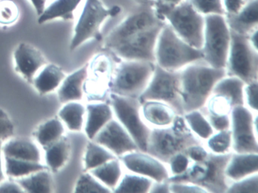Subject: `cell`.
Returning a JSON list of instances; mask_svg holds the SVG:
<instances>
[{
    "label": "cell",
    "mask_w": 258,
    "mask_h": 193,
    "mask_svg": "<svg viewBox=\"0 0 258 193\" xmlns=\"http://www.w3.org/2000/svg\"><path fill=\"white\" fill-rule=\"evenodd\" d=\"M64 128L62 123L58 118H52L40 125L35 135L37 142L43 149L63 137Z\"/></svg>",
    "instance_id": "cell-35"
},
{
    "label": "cell",
    "mask_w": 258,
    "mask_h": 193,
    "mask_svg": "<svg viewBox=\"0 0 258 193\" xmlns=\"http://www.w3.org/2000/svg\"><path fill=\"white\" fill-rule=\"evenodd\" d=\"M154 181L149 178L134 173L122 176L114 192H149Z\"/></svg>",
    "instance_id": "cell-31"
},
{
    "label": "cell",
    "mask_w": 258,
    "mask_h": 193,
    "mask_svg": "<svg viewBox=\"0 0 258 193\" xmlns=\"http://www.w3.org/2000/svg\"><path fill=\"white\" fill-rule=\"evenodd\" d=\"M190 162L191 161L184 152L175 155L167 164L170 176H178L183 173L189 166Z\"/></svg>",
    "instance_id": "cell-41"
},
{
    "label": "cell",
    "mask_w": 258,
    "mask_h": 193,
    "mask_svg": "<svg viewBox=\"0 0 258 193\" xmlns=\"http://www.w3.org/2000/svg\"><path fill=\"white\" fill-rule=\"evenodd\" d=\"M20 17L19 6L13 0H0V25L10 26Z\"/></svg>",
    "instance_id": "cell-38"
},
{
    "label": "cell",
    "mask_w": 258,
    "mask_h": 193,
    "mask_svg": "<svg viewBox=\"0 0 258 193\" xmlns=\"http://www.w3.org/2000/svg\"><path fill=\"white\" fill-rule=\"evenodd\" d=\"M16 69L28 82L33 83L39 69L46 66V61L40 50L31 45L22 43L14 52Z\"/></svg>",
    "instance_id": "cell-17"
},
{
    "label": "cell",
    "mask_w": 258,
    "mask_h": 193,
    "mask_svg": "<svg viewBox=\"0 0 258 193\" xmlns=\"http://www.w3.org/2000/svg\"><path fill=\"white\" fill-rule=\"evenodd\" d=\"M75 191L81 193H106L111 192V190L96 179L90 172L85 171L78 178Z\"/></svg>",
    "instance_id": "cell-37"
},
{
    "label": "cell",
    "mask_w": 258,
    "mask_h": 193,
    "mask_svg": "<svg viewBox=\"0 0 258 193\" xmlns=\"http://www.w3.org/2000/svg\"><path fill=\"white\" fill-rule=\"evenodd\" d=\"M170 182L169 180L153 182L149 192L167 193L170 192Z\"/></svg>",
    "instance_id": "cell-50"
},
{
    "label": "cell",
    "mask_w": 258,
    "mask_h": 193,
    "mask_svg": "<svg viewBox=\"0 0 258 193\" xmlns=\"http://www.w3.org/2000/svg\"><path fill=\"white\" fill-rule=\"evenodd\" d=\"M141 114L145 121L154 128L169 126L177 115L170 105L155 100L142 102Z\"/></svg>",
    "instance_id": "cell-21"
},
{
    "label": "cell",
    "mask_w": 258,
    "mask_h": 193,
    "mask_svg": "<svg viewBox=\"0 0 258 193\" xmlns=\"http://www.w3.org/2000/svg\"><path fill=\"white\" fill-rule=\"evenodd\" d=\"M88 68L89 65L87 64L63 80L58 93L60 102L66 103L83 99L84 84L88 77Z\"/></svg>",
    "instance_id": "cell-22"
},
{
    "label": "cell",
    "mask_w": 258,
    "mask_h": 193,
    "mask_svg": "<svg viewBox=\"0 0 258 193\" xmlns=\"http://www.w3.org/2000/svg\"><path fill=\"white\" fill-rule=\"evenodd\" d=\"M231 43L226 60V76L239 78L245 84L258 81V52L247 36L231 31Z\"/></svg>",
    "instance_id": "cell-8"
},
{
    "label": "cell",
    "mask_w": 258,
    "mask_h": 193,
    "mask_svg": "<svg viewBox=\"0 0 258 193\" xmlns=\"http://www.w3.org/2000/svg\"><path fill=\"white\" fill-rule=\"evenodd\" d=\"M14 133L15 126L10 116L0 108V141L13 137Z\"/></svg>",
    "instance_id": "cell-44"
},
{
    "label": "cell",
    "mask_w": 258,
    "mask_h": 193,
    "mask_svg": "<svg viewBox=\"0 0 258 193\" xmlns=\"http://www.w3.org/2000/svg\"><path fill=\"white\" fill-rule=\"evenodd\" d=\"M166 23L160 20L154 10H143L129 15L107 36L104 43L105 49H109L126 37L157 25Z\"/></svg>",
    "instance_id": "cell-15"
},
{
    "label": "cell",
    "mask_w": 258,
    "mask_h": 193,
    "mask_svg": "<svg viewBox=\"0 0 258 193\" xmlns=\"http://www.w3.org/2000/svg\"><path fill=\"white\" fill-rule=\"evenodd\" d=\"M87 121L85 133L87 138L93 140L96 134L114 118L112 108L108 102H99L88 104L86 108Z\"/></svg>",
    "instance_id": "cell-20"
},
{
    "label": "cell",
    "mask_w": 258,
    "mask_h": 193,
    "mask_svg": "<svg viewBox=\"0 0 258 193\" xmlns=\"http://www.w3.org/2000/svg\"><path fill=\"white\" fill-rule=\"evenodd\" d=\"M2 158V143L0 141V183L5 179L4 170H3L2 158Z\"/></svg>",
    "instance_id": "cell-52"
},
{
    "label": "cell",
    "mask_w": 258,
    "mask_h": 193,
    "mask_svg": "<svg viewBox=\"0 0 258 193\" xmlns=\"http://www.w3.org/2000/svg\"><path fill=\"white\" fill-rule=\"evenodd\" d=\"M137 4L141 6H148L153 4L154 0H134Z\"/></svg>",
    "instance_id": "cell-53"
},
{
    "label": "cell",
    "mask_w": 258,
    "mask_h": 193,
    "mask_svg": "<svg viewBox=\"0 0 258 193\" xmlns=\"http://www.w3.org/2000/svg\"><path fill=\"white\" fill-rule=\"evenodd\" d=\"M34 6L37 14L40 16L46 9V0H30Z\"/></svg>",
    "instance_id": "cell-51"
},
{
    "label": "cell",
    "mask_w": 258,
    "mask_h": 193,
    "mask_svg": "<svg viewBox=\"0 0 258 193\" xmlns=\"http://www.w3.org/2000/svg\"><path fill=\"white\" fill-rule=\"evenodd\" d=\"M66 78V75L55 65L46 66L43 70L34 78L32 84L40 94H46L55 90Z\"/></svg>",
    "instance_id": "cell-27"
},
{
    "label": "cell",
    "mask_w": 258,
    "mask_h": 193,
    "mask_svg": "<svg viewBox=\"0 0 258 193\" xmlns=\"http://www.w3.org/2000/svg\"><path fill=\"white\" fill-rule=\"evenodd\" d=\"M90 173L99 179L105 186L114 191L123 176L121 162L118 158L107 161L105 164L92 169Z\"/></svg>",
    "instance_id": "cell-28"
},
{
    "label": "cell",
    "mask_w": 258,
    "mask_h": 193,
    "mask_svg": "<svg viewBox=\"0 0 258 193\" xmlns=\"http://www.w3.org/2000/svg\"><path fill=\"white\" fill-rule=\"evenodd\" d=\"M229 29L243 35H249L258 29L257 0H247L236 14L225 16Z\"/></svg>",
    "instance_id": "cell-18"
},
{
    "label": "cell",
    "mask_w": 258,
    "mask_h": 193,
    "mask_svg": "<svg viewBox=\"0 0 258 193\" xmlns=\"http://www.w3.org/2000/svg\"><path fill=\"white\" fill-rule=\"evenodd\" d=\"M258 173V153L232 152L225 170L229 182Z\"/></svg>",
    "instance_id": "cell-19"
},
{
    "label": "cell",
    "mask_w": 258,
    "mask_h": 193,
    "mask_svg": "<svg viewBox=\"0 0 258 193\" xmlns=\"http://www.w3.org/2000/svg\"><path fill=\"white\" fill-rule=\"evenodd\" d=\"M201 60H203L202 49L184 41L165 23L157 40L155 64L167 71H179Z\"/></svg>",
    "instance_id": "cell-4"
},
{
    "label": "cell",
    "mask_w": 258,
    "mask_h": 193,
    "mask_svg": "<svg viewBox=\"0 0 258 193\" xmlns=\"http://www.w3.org/2000/svg\"><path fill=\"white\" fill-rule=\"evenodd\" d=\"M182 116L190 131L200 140H207L215 132L201 110L188 111Z\"/></svg>",
    "instance_id": "cell-32"
},
{
    "label": "cell",
    "mask_w": 258,
    "mask_h": 193,
    "mask_svg": "<svg viewBox=\"0 0 258 193\" xmlns=\"http://www.w3.org/2000/svg\"><path fill=\"white\" fill-rule=\"evenodd\" d=\"M108 102L116 119L134 139L139 150L146 152L152 128L142 117L141 103L139 99L110 93Z\"/></svg>",
    "instance_id": "cell-9"
},
{
    "label": "cell",
    "mask_w": 258,
    "mask_h": 193,
    "mask_svg": "<svg viewBox=\"0 0 258 193\" xmlns=\"http://www.w3.org/2000/svg\"><path fill=\"white\" fill-rule=\"evenodd\" d=\"M162 25L138 31L106 49L118 60H138L155 63V47Z\"/></svg>",
    "instance_id": "cell-12"
},
{
    "label": "cell",
    "mask_w": 258,
    "mask_h": 193,
    "mask_svg": "<svg viewBox=\"0 0 258 193\" xmlns=\"http://www.w3.org/2000/svg\"><path fill=\"white\" fill-rule=\"evenodd\" d=\"M170 192L173 193H203L207 192L199 185L187 182H170Z\"/></svg>",
    "instance_id": "cell-46"
},
{
    "label": "cell",
    "mask_w": 258,
    "mask_h": 193,
    "mask_svg": "<svg viewBox=\"0 0 258 193\" xmlns=\"http://www.w3.org/2000/svg\"><path fill=\"white\" fill-rule=\"evenodd\" d=\"M209 152L202 144L190 146L184 153L188 156L191 161H200L207 158Z\"/></svg>",
    "instance_id": "cell-47"
},
{
    "label": "cell",
    "mask_w": 258,
    "mask_h": 193,
    "mask_svg": "<svg viewBox=\"0 0 258 193\" xmlns=\"http://www.w3.org/2000/svg\"><path fill=\"white\" fill-rule=\"evenodd\" d=\"M232 148L238 153H258L257 117L245 105L233 107L230 112Z\"/></svg>",
    "instance_id": "cell-13"
},
{
    "label": "cell",
    "mask_w": 258,
    "mask_h": 193,
    "mask_svg": "<svg viewBox=\"0 0 258 193\" xmlns=\"http://www.w3.org/2000/svg\"><path fill=\"white\" fill-rule=\"evenodd\" d=\"M257 92L258 81L244 86V105L255 113L257 112Z\"/></svg>",
    "instance_id": "cell-42"
},
{
    "label": "cell",
    "mask_w": 258,
    "mask_h": 193,
    "mask_svg": "<svg viewBox=\"0 0 258 193\" xmlns=\"http://www.w3.org/2000/svg\"><path fill=\"white\" fill-rule=\"evenodd\" d=\"M185 0H154V12L160 20L163 21V16L170 9L176 7ZM164 22V21H163Z\"/></svg>",
    "instance_id": "cell-45"
},
{
    "label": "cell",
    "mask_w": 258,
    "mask_h": 193,
    "mask_svg": "<svg viewBox=\"0 0 258 193\" xmlns=\"http://www.w3.org/2000/svg\"><path fill=\"white\" fill-rule=\"evenodd\" d=\"M147 100L164 102L172 107L177 115H183L180 70L167 71L155 64L150 82L139 98L140 103Z\"/></svg>",
    "instance_id": "cell-10"
},
{
    "label": "cell",
    "mask_w": 258,
    "mask_h": 193,
    "mask_svg": "<svg viewBox=\"0 0 258 193\" xmlns=\"http://www.w3.org/2000/svg\"><path fill=\"white\" fill-rule=\"evenodd\" d=\"M202 51L203 60L211 67L225 69L231 43V32L225 16H205Z\"/></svg>",
    "instance_id": "cell-7"
},
{
    "label": "cell",
    "mask_w": 258,
    "mask_h": 193,
    "mask_svg": "<svg viewBox=\"0 0 258 193\" xmlns=\"http://www.w3.org/2000/svg\"><path fill=\"white\" fill-rule=\"evenodd\" d=\"M155 63L138 60H120L114 69L110 93L138 99L150 82Z\"/></svg>",
    "instance_id": "cell-5"
},
{
    "label": "cell",
    "mask_w": 258,
    "mask_h": 193,
    "mask_svg": "<svg viewBox=\"0 0 258 193\" xmlns=\"http://www.w3.org/2000/svg\"><path fill=\"white\" fill-rule=\"evenodd\" d=\"M4 158H5L6 173L10 177H23L34 172L49 169L47 166L43 165L40 164V162L15 159L7 156H4Z\"/></svg>",
    "instance_id": "cell-34"
},
{
    "label": "cell",
    "mask_w": 258,
    "mask_h": 193,
    "mask_svg": "<svg viewBox=\"0 0 258 193\" xmlns=\"http://www.w3.org/2000/svg\"><path fill=\"white\" fill-rule=\"evenodd\" d=\"M93 141L106 148L117 158L139 150L134 139L117 119L110 120L93 139Z\"/></svg>",
    "instance_id": "cell-16"
},
{
    "label": "cell",
    "mask_w": 258,
    "mask_h": 193,
    "mask_svg": "<svg viewBox=\"0 0 258 193\" xmlns=\"http://www.w3.org/2000/svg\"><path fill=\"white\" fill-rule=\"evenodd\" d=\"M16 182L26 192L49 193L52 191V178L47 169L19 178Z\"/></svg>",
    "instance_id": "cell-29"
},
{
    "label": "cell",
    "mask_w": 258,
    "mask_h": 193,
    "mask_svg": "<svg viewBox=\"0 0 258 193\" xmlns=\"http://www.w3.org/2000/svg\"><path fill=\"white\" fill-rule=\"evenodd\" d=\"M226 192L258 193V173L229 182Z\"/></svg>",
    "instance_id": "cell-39"
},
{
    "label": "cell",
    "mask_w": 258,
    "mask_h": 193,
    "mask_svg": "<svg viewBox=\"0 0 258 193\" xmlns=\"http://www.w3.org/2000/svg\"><path fill=\"white\" fill-rule=\"evenodd\" d=\"M180 76L181 96L185 114L203 109L214 86L226 75L225 69L211 67L201 60L181 69Z\"/></svg>",
    "instance_id": "cell-1"
},
{
    "label": "cell",
    "mask_w": 258,
    "mask_h": 193,
    "mask_svg": "<svg viewBox=\"0 0 258 193\" xmlns=\"http://www.w3.org/2000/svg\"><path fill=\"white\" fill-rule=\"evenodd\" d=\"M184 41L196 49H202L205 32V19L191 6L188 0L169 10L163 16Z\"/></svg>",
    "instance_id": "cell-11"
},
{
    "label": "cell",
    "mask_w": 258,
    "mask_h": 193,
    "mask_svg": "<svg viewBox=\"0 0 258 193\" xmlns=\"http://www.w3.org/2000/svg\"><path fill=\"white\" fill-rule=\"evenodd\" d=\"M224 7L225 16L236 14L246 4L247 0H222Z\"/></svg>",
    "instance_id": "cell-48"
},
{
    "label": "cell",
    "mask_w": 258,
    "mask_h": 193,
    "mask_svg": "<svg viewBox=\"0 0 258 193\" xmlns=\"http://www.w3.org/2000/svg\"><path fill=\"white\" fill-rule=\"evenodd\" d=\"M0 192L2 193H19L25 192L17 182L6 181L0 183Z\"/></svg>",
    "instance_id": "cell-49"
},
{
    "label": "cell",
    "mask_w": 258,
    "mask_h": 193,
    "mask_svg": "<svg viewBox=\"0 0 258 193\" xmlns=\"http://www.w3.org/2000/svg\"><path fill=\"white\" fill-rule=\"evenodd\" d=\"M190 4L204 16L210 15L225 16L224 7L222 0H188Z\"/></svg>",
    "instance_id": "cell-40"
},
{
    "label": "cell",
    "mask_w": 258,
    "mask_h": 193,
    "mask_svg": "<svg viewBox=\"0 0 258 193\" xmlns=\"http://www.w3.org/2000/svg\"><path fill=\"white\" fill-rule=\"evenodd\" d=\"M118 158L130 172L146 176L154 182L169 180L170 177L167 164L146 152L134 151Z\"/></svg>",
    "instance_id": "cell-14"
},
{
    "label": "cell",
    "mask_w": 258,
    "mask_h": 193,
    "mask_svg": "<svg viewBox=\"0 0 258 193\" xmlns=\"http://www.w3.org/2000/svg\"><path fill=\"white\" fill-rule=\"evenodd\" d=\"M4 156L23 161L40 162L41 155L35 143L28 139H13L2 146Z\"/></svg>",
    "instance_id": "cell-23"
},
{
    "label": "cell",
    "mask_w": 258,
    "mask_h": 193,
    "mask_svg": "<svg viewBox=\"0 0 258 193\" xmlns=\"http://www.w3.org/2000/svg\"><path fill=\"white\" fill-rule=\"evenodd\" d=\"M121 7H106L101 0H86L82 13L75 28V34L71 41V50L90 40H102L101 28L109 18L117 17L121 13Z\"/></svg>",
    "instance_id": "cell-6"
},
{
    "label": "cell",
    "mask_w": 258,
    "mask_h": 193,
    "mask_svg": "<svg viewBox=\"0 0 258 193\" xmlns=\"http://www.w3.org/2000/svg\"><path fill=\"white\" fill-rule=\"evenodd\" d=\"M197 144H202L200 139L190 131L183 116L176 115L169 126L152 128L146 152L167 165L175 155Z\"/></svg>",
    "instance_id": "cell-2"
},
{
    "label": "cell",
    "mask_w": 258,
    "mask_h": 193,
    "mask_svg": "<svg viewBox=\"0 0 258 193\" xmlns=\"http://www.w3.org/2000/svg\"><path fill=\"white\" fill-rule=\"evenodd\" d=\"M85 114L86 108L82 104L70 102L60 110L58 115L70 131H81Z\"/></svg>",
    "instance_id": "cell-33"
},
{
    "label": "cell",
    "mask_w": 258,
    "mask_h": 193,
    "mask_svg": "<svg viewBox=\"0 0 258 193\" xmlns=\"http://www.w3.org/2000/svg\"><path fill=\"white\" fill-rule=\"evenodd\" d=\"M231 153L217 155L210 152L207 158L200 161H191L182 174L170 176V182L194 184L206 190L207 192H226L229 180L225 170Z\"/></svg>",
    "instance_id": "cell-3"
},
{
    "label": "cell",
    "mask_w": 258,
    "mask_h": 193,
    "mask_svg": "<svg viewBox=\"0 0 258 193\" xmlns=\"http://www.w3.org/2000/svg\"><path fill=\"white\" fill-rule=\"evenodd\" d=\"M209 123L214 131H225L230 129V114H216L205 113Z\"/></svg>",
    "instance_id": "cell-43"
},
{
    "label": "cell",
    "mask_w": 258,
    "mask_h": 193,
    "mask_svg": "<svg viewBox=\"0 0 258 193\" xmlns=\"http://www.w3.org/2000/svg\"><path fill=\"white\" fill-rule=\"evenodd\" d=\"M245 84L235 77L225 76L214 86L212 94L226 99L232 108L244 105V87Z\"/></svg>",
    "instance_id": "cell-24"
},
{
    "label": "cell",
    "mask_w": 258,
    "mask_h": 193,
    "mask_svg": "<svg viewBox=\"0 0 258 193\" xmlns=\"http://www.w3.org/2000/svg\"><path fill=\"white\" fill-rule=\"evenodd\" d=\"M83 0H55L49 7H46L43 13L39 16L40 25L54 19L72 20L74 13Z\"/></svg>",
    "instance_id": "cell-26"
},
{
    "label": "cell",
    "mask_w": 258,
    "mask_h": 193,
    "mask_svg": "<svg viewBox=\"0 0 258 193\" xmlns=\"http://www.w3.org/2000/svg\"><path fill=\"white\" fill-rule=\"evenodd\" d=\"M207 141L210 152L217 155L230 152L232 148V133L230 129L214 132Z\"/></svg>",
    "instance_id": "cell-36"
},
{
    "label": "cell",
    "mask_w": 258,
    "mask_h": 193,
    "mask_svg": "<svg viewBox=\"0 0 258 193\" xmlns=\"http://www.w3.org/2000/svg\"><path fill=\"white\" fill-rule=\"evenodd\" d=\"M117 158V157L108 151L106 148L90 140L86 146L84 157V171H90L107 161Z\"/></svg>",
    "instance_id": "cell-30"
},
{
    "label": "cell",
    "mask_w": 258,
    "mask_h": 193,
    "mask_svg": "<svg viewBox=\"0 0 258 193\" xmlns=\"http://www.w3.org/2000/svg\"><path fill=\"white\" fill-rule=\"evenodd\" d=\"M46 151V162L48 168L55 173L63 167L70 156V141L66 137H61L56 141L44 148Z\"/></svg>",
    "instance_id": "cell-25"
}]
</instances>
